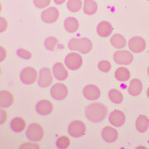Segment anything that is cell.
I'll return each instance as SVG.
<instances>
[{"label":"cell","mask_w":149,"mask_h":149,"mask_svg":"<svg viewBox=\"0 0 149 149\" xmlns=\"http://www.w3.org/2000/svg\"><path fill=\"white\" fill-rule=\"evenodd\" d=\"M69 134L73 138H80L85 135L86 132V126L85 123L81 120H74L70 123L68 127Z\"/></svg>","instance_id":"obj_4"},{"label":"cell","mask_w":149,"mask_h":149,"mask_svg":"<svg viewBox=\"0 0 149 149\" xmlns=\"http://www.w3.org/2000/svg\"><path fill=\"white\" fill-rule=\"evenodd\" d=\"M0 50H1V57H0V61H4V59H5L6 56H7V52H6V50L3 47H1Z\"/></svg>","instance_id":"obj_36"},{"label":"cell","mask_w":149,"mask_h":149,"mask_svg":"<svg viewBox=\"0 0 149 149\" xmlns=\"http://www.w3.org/2000/svg\"><path fill=\"white\" fill-rule=\"evenodd\" d=\"M111 45L116 49H122L126 46V39L123 35L117 33L111 37L110 39Z\"/></svg>","instance_id":"obj_23"},{"label":"cell","mask_w":149,"mask_h":149,"mask_svg":"<svg viewBox=\"0 0 149 149\" xmlns=\"http://www.w3.org/2000/svg\"><path fill=\"white\" fill-rule=\"evenodd\" d=\"M58 43V39L55 37H48L45 42H44V46L49 51H54Z\"/></svg>","instance_id":"obj_28"},{"label":"cell","mask_w":149,"mask_h":149,"mask_svg":"<svg viewBox=\"0 0 149 149\" xmlns=\"http://www.w3.org/2000/svg\"><path fill=\"white\" fill-rule=\"evenodd\" d=\"M125 114L121 110H113L109 113V121L113 126L121 127L125 123Z\"/></svg>","instance_id":"obj_12"},{"label":"cell","mask_w":149,"mask_h":149,"mask_svg":"<svg viewBox=\"0 0 149 149\" xmlns=\"http://www.w3.org/2000/svg\"><path fill=\"white\" fill-rule=\"evenodd\" d=\"M84 13L87 15H93L96 13L98 10V4L95 0H85L84 7H83Z\"/></svg>","instance_id":"obj_24"},{"label":"cell","mask_w":149,"mask_h":149,"mask_svg":"<svg viewBox=\"0 0 149 149\" xmlns=\"http://www.w3.org/2000/svg\"><path fill=\"white\" fill-rule=\"evenodd\" d=\"M20 148L23 149V148H40V146L38 144L36 143H23L20 147Z\"/></svg>","instance_id":"obj_33"},{"label":"cell","mask_w":149,"mask_h":149,"mask_svg":"<svg viewBox=\"0 0 149 149\" xmlns=\"http://www.w3.org/2000/svg\"><path fill=\"white\" fill-rule=\"evenodd\" d=\"M65 0H54V2H55L56 4H58V5L63 4L65 3Z\"/></svg>","instance_id":"obj_37"},{"label":"cell","mask_w":149,"mask_h":149,"mask_svg":"<svg viewBox=\"0 0 149 149\" xmlns=\"http://www.w3.org/2000/svg\"><path fill=\"white\" fill-rule=\"evenodd\" d=\"M17 55L22 59L24 60H29L32 57V52H30L29 51H27L26 49L23 48H20L17 51Z\"/></svg>","instance_id":"obj_31"},{"label":"cell","mask_w":149,"mask_h":149,"mask_svg":"<svg viewBox=\"0 0 149 149\" xmlns=\"http://www.w3.org/2000/svg\"><path fill=\"white\" fill-rule=\"evenodd\" d=\"M14 102L13 93L8 91H2L0 93V105L1 108L10 107Z\"/></svg>","instance_id":"obj_17"},{"label":"cell","mask_w":149,"mask_h":149,"mask_svg":"<svg viewBox=\"0 0 149 149\" xmlns=\"http://www.w3.org/2000/svg\"><path fill=\"white\" fill-rule=\"evenodd\" d=\"M128 47L134 53H141L146 48V42L143 37H133L128 42Z\"/></svg>","instance_id":"obj_10"},{"label":"cell","mask_w":149,"mask_h":149,"mask_svg":"<svg viewBox=\"0 0 149 149\" xmlns=\"http://www.w3.org/2000/svg\"><path fill=\"white\" fill-rule=\"evenodd\" d=\"M0 26H1V32H5L6 30H7V28H8V21L3 17H1V24H0Z\"/></svg>","instance_id":"obj_34"},{"label":"cell","mask_w":149,"mask_h":149,"mask_svg":"<svg viewBox=\"0 0 149 149\" xmlns=\"http://www.w3.org/2000/svg\"><path fill=\"white\" fill-rule=\"evenodd\" d=\"M60 13L59 10L55 7H51L47 8L42 13V19L44 22L51 24L54 23L58 20Z\"/></svg>","instance_id":"obj_11"},{"label":"cell","mask_w":149,"mask_h":149,"mask_svg":"<svg viewBox=\"0 0 149 149\" xmlns=\"http://www.w3.org/2000/svg\"><path fill=\"white\" fill-rule=\"evenodd\" d=\"M148 77H149V66H148Z\"/></svg>","instance_id":"obj_39"},{"label":"cell","mask_w":149,"mask_h":149,"mask_svg":"<svg viewBox=\"0 0 149 149\" xmlns=\"http://www.w3.org/2000/svg\"><path fill=\"white\" fill-rule=\"evenodd\" d=\"M80 27L79 22L75 17H67L64 22L65 29L70 33H74Z\"/></svg>","instance_id":"obj_21"},{"label":"cell","mask_w":149,"mask_h":149,"mask_svg":"<svg viewBox=\"0 0 149 149\" xmlns=\"http://www.w3.org/2000/svg\"><path fill=\"white\" fill-rule=\"evenodd\" d=\"M149 127V119L146 115H139L136 119V128L139 133H145Z\"/></svg>","instance_id":"obj_22"},{"label":"cell","mask_w":149,"mask_h":149,"mask_svg":"<svg viewBox=\"0 0 149 149\" xmlns=\"http://www.w3.org/2000/svg\"><path fill=\"white\" fill-rule=\"evenodd\" d=\"M22 82L25 85H32L37 80V71L33 67H26L22 70L20 74Z\"/></svg>","instance_id":"obj_6"},{"label":"cell","mask_w":149,"mask_h":149,"mask_svg":"<svg viewBox=\"0 0 149 149\" xmlns=\"http://www.w3.org/2000/svg\"><path fill=\"white\" fill-rule=\"evenodd\" d=\"M44 128L39 123H32L28 126L27 130V137L32 142H39L44 137Z\"/></svg>","instance_id":"obj_3"},{"label":"cell","mask_w":149,"mask_h":149,"mask_svg":"<svg viewBox=\"0 0 149 149\" xmlns=\"http://www.w3.org/2000/svg\"><path fill=\"white\" fill-rule=\"evenodd\" d=\"M113 60L118 65H130L133 61V55L128 51H118L113 54Z\"/></svg>","instance_id":"obj_9"},{"label":"cell","mask_w":149,"mask_h":149,"mask_svg":"<svg viewBox=\"0 0 149 149\" xmlns=\"http://www.w3.org/2000/svg\"><path fill=\"white\" fill-rule=\"evenodd\" d=\"M147 95H148V97L149 98V87L148 89V91H147Z\"/></svg>","instance_id":"obj_38"},{"label":"cell","mask_w":149,"mask_h":149,"mask_svg":"<svg viewBox=\"0 0 149 149\" xmlns=\"http://www.w3.org/2000/svg\"><path fill=\"white\" fill-rule=\"evenodd\" d=\"M142 91H143V83L141 80L135 78V79H133L130 81V84L128 86V93L130 95H139Z\"/></svg>","instance_id":"obj_19"},{"label":"cell","mask_w":149,"mask_h":149,"mask_svg":"<svg viewBox=\"0 0 149 149\" xmlns=\"http://www.w3.org/2000/svg\"><path fill=\"white\" fill-rule=\"evenodd\" d=\"M113 32V27L109 22L103 21L100 22L97 26V33L101 37H108L111 35Z\"/></svg>","instance_id":"obj_18"},{"label":"cell","mask_w":149,"mask_h":149,"mask_svg":"<svg viewBox=\"0 0 149 149\" xmlns=\"http://www.w3.org/2000/svg\"><path fill=\"white\" fill-rule=\"evenodd\" d=\"M51 95L56 100H63L68 95V89L62 83H57L52 87Z\"/></svg>","instance_id":"obj_8"},{"label":"cell","mask_w":149,"mask_h":149,"mask_svg":"<svg viewBox=\"0 0 149 149\" xmlns=\"http://www.w3.org/2000/svg\"><path fill=\"white\" fill-rule=\"evenodd\" d=\"M98 69L102 72L108 73L111 70V64L109 61H108L106 60H103L98 63Z\"/></svg>","instance_id":"obj_30"},{"label":"cell","mask_w":149,"mask_h":149,"mask_svg":"<svg viewBox=\"0 0 149 149\" xmlns=\"http://www.w3.org/2000/svg\"><path fill=\"white\" fill-rule=\"evenodd\" d=\"M83 95L88 100H96L100 97V90L95 85H87L83 89Z\"/></svg>","instance_id":"obj_13"},{"label":"cell","mask_w":149,"mask_h":149,"mask_svg":"<svg viewBox=\"0 0 149 149\" xmlns=\"http://www.w3.org/2000/svg\"><path fill=\"white\" fill-rule=\"evenodd\" d=\"M0 122L1 123H4L7 121V119H8V113H7V112L5 110H1V113H0Z\"/></svg>","instance_id":"obj_35"},{"label":"cell","mask_w":149,"mask_h":149,"mask_svg":"<svg viewBox=\"0 0 149 149\" xmlns=\"http://www.w3.org/2000/svg\"><path fill=\"white\" fill-rule=\"evenodd\" d=\"M148 1H149V0H148Z\"/></svg>","instance_id":"obj_40"},{"label":"cell","mask_w":149,"mask_h":149,"mask_svg":"<svg viewBox=\"0 0 149 149\" xmlns=\"http://www.w3.org/2000/svg\"><path fill=\"white\" fill-rule=\"evenodd\" d=\"M53 82V78L52 75V70L48 67H44L41 69L39 72V77L37 80L38 86L42 88H47L52 85Z\"/></svg>","instance_id":"obj_7"},{"label":"cell","mask_w":149,"mask_h":149,"mask_svg":"<svg viewBox=\"0 0 149 149\" xmlns=\"http://www.w3.org/2000/svg\"><path fill=\"white\" fill-rule=\"evenodd\" d=\"M35 6L38 8H44L51 3V0H33Z\"/></svg>","instance_id":"obj_32"},{"label":"cell","mask_w":149,"mask_h":149,"mask_svg":"<svg viewBox=\"0 0 149 149\" xmlns=\"http://www.w3.org/2000/svg\"><path fill=\"white\" fill-rule=\"evenodd\" d=\"M83 64V59L80 54L71 52L69 53L65 58V65L67 68L71 70L80 69Z\"/></svg>","instance_id":"obj_5"},{"label":"cell","mask_w":149,"mask_h":149,"mask_svg":"<svg viewBox=\"0 0 149 149\" xmlns=\"http://www.w3.org/2000/svg\"><path fill=\"white\" fill-rule=\"evenodd\" d=\"M27 125L26 120L22 117H16L12 119L10 123V127L13 131L16 133H21L22 132Z\"/></svg>","instance_id":"obj_20"},{"label":"cell","mask_w":149,"mask_h":149,"mask_svg":"<svg viewBox=\"0 0 149 149\" xmlns=\"http://www.w3.org/2000/svg\"><path fill=\"white\" fill-rule=\"evenodd\" d=\"M109 98L114 104H121L123 100V95L121 91L117 89H112L109 92Z\"/></svg>","instance_id":"obj_26"},{"label":"cell","mask_w":149,"mask_h":149,"mask_svg":"<svg viewBox=\"0 0 149 149\" xmlns=\"http://www.w3.org/2000/svg\"><path fill=\"white\" fill-rule=\"evenodd\" d=\"M52 72L55 78L58 80H65L68 77V71L61 62H57L54 65Z\"/></svg>","instance_id":"obj_16"},{"label":"cell","mask_w":149,"mask_h":149,"mask_svg":"<svg viewBox=\"0 0 149 149\" xmlns=\"http://www.w3.org/2000/svg\"><path fill=\"white\" fill-rule=\"evenodd\" d=\"M101 135L103 139L107 143H113L118 138V133L114 128L111 126H107L103 128L101 132Z\"/></svg>","instance_id":"obj_15"},{"label":"cell","mask_w":149,"mask_h":149,"mask_svg":"<svg viewBox=\"0 0 149 149\" xmlns=\"http://www.w3.org/2000/svg\"><path fill=\"white\" fill-rule=\"evenodd\" d=\"M82 2L81 0H68L67 8L72 13H77L81 9Z\"/></svg>","instance_id":"obj_27"},{"label":"cell","mask_w":149,"mask_h":149,"mask_svg":"<svg viewBox=\"0 0 149 149\" xmlns=\"http://www.w3.org/2000/svg\"><path fill=\"white\" fill-rule=\"evenodd\" d=\"M36 110L41 115H48L53 111V104L48 100H42L37 103Z\"/></svg>","instance_id":"obj_14"},{"label":"cell","mask_w":149,"mask_h":149,"mask_svg":"<svg viewBox=\"0 0 149 149\" xmlns=\"http://www.w3.org/2000/svg\"><path fill=\"white\" fill-rule=\"evenodd\" d=\"M108 109L102 103H93L85 108V117L88 120L93 123L102 122L107 115Z\"/></svg>","instance_id":"obj_1"},{"label":"cell","mask_w":149,"mask_h":149,"mask_svg":"<svg viewBox=\"0 0 149 149\" xmlns=\"http://www.w3.org/2000/svg\"><path fill=\"white\" fill-rule=\"evenodd\" d=\"M70 144V139L67 136H61L56 140V145L58 148H67Z\"/></svg>","instance_id":"obj_29"},{"label":"cell","mask_w":149,"mask_h":149,"mask_svg":"<svg viewBox=\"0 0 149 149\" xmlns=\"http://www.w3.org/2000/svg\"><path fill=\"white\" fill-rule=\"evenodd\" d=\"M68 47L70 50L78 51L81 53L87 54L91 51L93 45L89 38L83 37V38H72L71 40H70Z\"/></svg>","instance_id":"obj_2"},{"label":"cell","mask_w":149,"mask_h":149,"mask_svg":"<svg viewBox=\"0 0 149 149\" xmlns=\"http://www.w3.org/2000/svg\"><path fill=\"white\" fill-rule=\"evenodd\" d=\"M115 78L116 80L120 82H124L130 79V72L127 68L125 67H119L115 70Z\"/></svg>","instance_id":"obj_25"}]
</instances>
